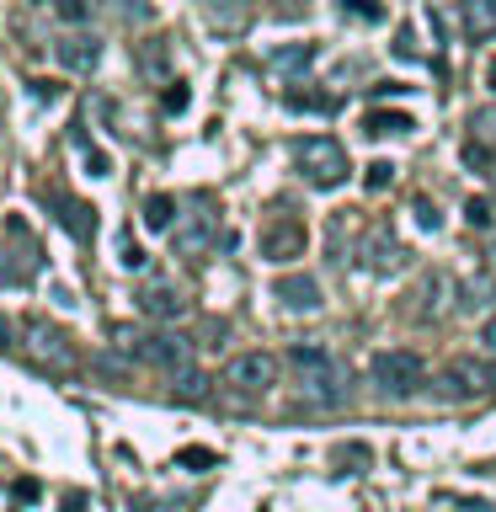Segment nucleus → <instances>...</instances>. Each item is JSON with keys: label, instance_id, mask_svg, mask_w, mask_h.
<instances>
[{"label": "nucleus", "instance_id": "20", "mask_svg": "<svg viewBox=\"0 0 496 512\" xmlns=\"http://www.w3.org/2000/svg\"><path fill=\"white\" fill-rule=\"evenodd\" d=\"M203 6L219 27H246L251 22V0H203Z\"/></svg>", "mask_w": 496, "mask_h": 512}, {"label": "nucleus", "instance_id": "17", "mask_svg": "<svg viewBox=\"0 0 496 512\" xmlns=\"http://www.w3.org/2000/svg\"><path fill=\"white\" fill-rule=\"evenodd\" d=\"M107 342L118 347V352H128V358H144V347H150V331H139L134 320H112Z\"/></svg>", "mask_w": 496, "mask_h": 512}, {"label": "nucleus", "instance_id": "24", "mask_svg": "<svg viewBox=\"0 0 496 512\" xmlns=\"http://www.w3.org/2000/svg\"><path fill=\"white\" fill-rule=\"evenodd\" d=\"M347 16H358V22H384V6L379 0H342Z\"/></svg>", "mask_w": 496, "mask_h": 512}, {"label": "nucleus", "instance_id": "6", "mask_svg": "<svg viewBox=\"0 0 496 512\" xmlns=\"http://www.w3.org/2000/svg\"><path fill=\"white\" fill-rule=\"evenodd\" d=\"M224 384H230L235 395H267L272 384H278V358H272V352H235V358L224 363Z\"/></svg>", "mask_w": 496, "mask_h": 512}, {"label": "nucleus", "instance_id": "28", "mask_svg": "<svg viewBox=\"0 0 496 512\" xmlns=\"http://www.w3.org/2000/svg\"><path fill=\"white\" fill-rule=\"evenodd\" d=\"M288 107H315V112H331L336 96H304V91H288Z\"/></svg>", "mask_w": 496, "mask_h": 512}, {"label": "nucleus", "instance_id": "19", "mask_svg": "<svg viewBox=\"0 0 496 512\" xmlns=\"http://www.w3.org/2000/svg\"><path fill=\"white\" fill-rule=\"evenodd\" d=\"M144 230H176V203L166 192H150V198H144Z\"/></svg>", "mask_w": 496, "mask_h": 512}, {"label": "nucleus", "instance_id": "18", "mask_svg": "<svg viewBox=\"0 0 496 512\" xmlns=\"http://www.w3.org/2000/svg\"><path fill=\"white\" fill-rule=\"evenodd\" d=\"M406 128H416L411 112H368V118H363V134H374V139H384V134H406Z\"/></svg>", "mask_w": 496, "mask_h": 512}, {"label": "nucleus", "instance_id": "35", "mask_svg": "<svg viewBox=\"0 0 496 512\" xmlns=\"http://www.w3.org/2000/svg\"><path fill=\"white\" fill-rule=\"evenodd\" d=\"M486 86H491V91H496V59H491V64H486Z\"/></svg>", "mask_w": 496, "mask_h": 512}, {"label": "nucleus", "instance_id": "21", "mask_svg": "<svg viewBox=\"0 0 496 512\" xmlns=\"http://www.w3.org/2000/svg\"><path fill=\"white\" fill-rule=\"evenodd\" d=\"M470 134H475V144L496 150V102H486V107H475V112H470Z\"/></svg>", "mask_w": 496, "mask_h": 512}, {"label": "nucleus", "instance_id": "15", "mask_svg": "<svg viewBox=\"0 0 496 512\" xmlns=\"http://www.w3.org/2000/svg\"><path fill=\"white\" fill-rule=\"evenodd\" d=\"M171 240H176V256H203L208 246H214V214L187 219L182 230H171Z\"/></svg>", "mask_w": 496, "mask_h": 512}, {"label": "nucleus", "instance_id": "8", "mask_svg": "<svg viewBox=\"0 0 496 512\" xmlns=\"http://www.w3.org/2000/svg\"><path fill=\"white\" fill-rule=\"evenodd\" d=\"M54 59H59V70H70V75H91L96 64H102V38L96 32H64V38L54 43Z\"/></svg>", "mask_w": 496, "mask_h": 512}, {"label": "nucleus", "instance_id": "27", "mask_svg": "<svg viewBox=\"0 0 496 512\" xmlns=\"http://www.w3.org/2000/svg\"><path fill=\"white\" fill-rule=\"evenodd\" d=\"M395 59H422V48H416V32H411V27L395 32Z\"/></svg>", "mask_w": 496, "mask_h": 512}, {"label": "nucleus", "instance_id": "33", "mask_svg": "<svg viewBox=\"0 0 496 512\" xmlns=\"http://www.w3.org/2000/svg\"><path fill=\"white\" fill-rule=\"evenodd\" d=\"M182 464H214V454H203V448H187Z\"/></svg>", "mask_w": 496, "mask_h": 512}, {"label": "nucleus", "instance_id": "11", "mask_svg": "<svg viewBox=\"0 0 496 512\" xmlns=\"http://www.w3.org/2000/svg\"><path fill=\"white\" fill-rule=\"evenodd\" d=\"M299 251H304V224L283 208V219H272L262 230V256L267 262H294Z\"/></svg>", "mask_w": 496, "mask_h": 512}, {"label": "nucleus", "instance_id": "2", "mask_svg": "<svg viewBox=\"0 0 496 512\" xmlns=\"http://www.w3.org/2000/svg\"><path fill=\"white\" fill-rule=\"evenodd\" d=\"M374 384L390 400H406L416 390H427V363H422V352H411V347H384L374 352Z\"/></svg>", "mask_w": 496, "mask_h": 512}, {"label": "nucleus", "instance_id": "1", "mask_svg": "<svg viewBox=\"0 0 496 512\" xmlns=\"http://www.w3.org/2000/svg\"><path fill=\"white\" fill-rule=\"evenodd\" d=\"M294 166L304 171V182H315V187H342L352 176V160L342 150V139H331V134L294 139Z\"/></svg>", "mask_w": 496, "mask_h": 512}, {"label": "nucleus", "instance_id": "29", "mask_svg": "<svg viewBox=\"0 0 496 512\" xmlns=\"http://www.w3.org/2000/svg\"><path fill=\"white\" fill-rule=\"evenodd\" d=\"M118 16L123 22H144V16H150V0H118Z\"/></svg>", "mask_w": 496, "mask_h": 512}, {"label": "nucleus", "instance_id": "13", "mask_svg": "<svg viewBox=\"0 0 496 512\" xmlns=\"http://www.w3.org/2000/svg\"><path fill=\"white\" fill-rule=\"evenodd\" d=\"M310 64H315V43H283V48H272V54H267V75H278L288 86V80L304 75Z\"/></svg>", "mask_w": 496, "mask_h": 512}, {"label": "nucleus", "instance_id": "14", "mask_svg": "<svg viewBox=\"0 0 496 512\" xmlns=\"http://www.w3.org/2000/svg\"><path fill=\"white\" fill-rule=\"evenodd\" d=\"M459 27L470 43L496 38V0H459Z\"/></svg>", "mask_w": 496, "mask_h": 512}, {"label": "nucleus", "instance_id": "23", "mask_svg": "<svg viewBox=\"0 0 496 512\" xmlns=\"http://www.w3.org/2000/svg\"><path fill=\"white\" fill-rule=\"evenodd\" d=\"M139 70L144 75H155V70H166V48H160V38H150L139 48Z\"/></svg>", "mask_w": 496, "mask_h": 512}, {"label": "nucleus", "instance_id": "9", "mask_svg": "<svg viewBox=\"0 0 496 512\" xmlns=\"http://www.w3.org/2000/svg\"><path fill=\"white\" fill-rule=\"evenodd\" d=\"M454 278L448 272H427L422 283H416V299H411V315L416 320H443L448 315V304H454Z\"/></svg>", "mask_w": 496, "mask_h": 512}, {"label": "nucleus", "instance_id": "36", "mask_svg": "<svg viewBox=\"0 0 496 512\" xmlns=\"http://www.w3.org/2000/svg\"><path fill=\"white\" fill-rule=\"evenodd\" d=\"M0 512H11V502H6V486H0Z\"/></svg>", "mask_w": 496, "mask_h": 512}, {"label": "nucleus", "instance_id": "25", "mask_svg": "<svg viewBox=\"0 0 496 512\" xmlns=\"http://www.w3.org/2000/svg\"><path fill=\"white\" fill-rule=\"evenodd\" d=\"M54 11H59L70 27H80V22L91 16V0H54Z\"/></svg>", "mask_w": 496, "mask_h": 512}, {"label": "nucleus", "instance_id": "10", "mask_svg": "<svg viewBox=\"0 0 496 512\" xmlns=\"http://www.w3.org/2000/svg\"><path fill=\"white\" fill-rule=\"evenodd\" d=\"M406 262H411V251L400 246L390 230H368L363 235V267L368 272H384V278H390V272H406Z\"/></svg>", "mask_w": 496, "mask_h": 512}, {"label": "nucleus", "instance_id": "7", "mask_svg": "<svg viewBox=\"0 0 496 512\" xmlns=\"http://www.w3.org/2000/svg\"><path fill=\"white\" fill-rule=\"evenodd\" d=\"M144 358H150L160 374H171V379H182V374L198 368V352H192V342H187V336H176V331H150Z\"/></svg>", "mask_w": 496, "mask_h": 512}, {"label": "nucleus", "instance_id": "4", "mask_svg": "<svg viewBox=\"0 0 496 512\" xmlns=\"http://www.w3.org/2000/svg\"><path fill=\"white\" fill-rule=\"evenodd\" d=\"M16 342H22V352L38 368H70L75 363V347H70V336H64L54 320H22V331H16Z\"/></svg>", "mask_w": 496, "mask_h": 512}, {"label": "nucleus", "instance_id": "34", "mask_svg": "<svg viewBox=\"0 0 496 512\" xmlns=\"http://www.w3.org/2000/svg\"><path fill=\"white\" fill-rule=\"evenodd\" d=\"M480 342H486V347H491V352H496V315H491V320H486V331H480Z\"/></svg>", "mask_w": 496, "mask_h": 512}, {"label": "nucleus", "instance_id": "5", "mask_svg": "<svg viewBox=\"0 0 496 512\" xmlns=\"http://www.w3.org/2000/svg\"><path fill=\"white\" fill-rule=\"evenodd\" d=\"M283 363L299 374V384L310 395H326V400H336V363H331V352L320 347V342H294L283 352Z\"/></svg>", "mask_w": 496, "mask_h": 512}, {"label": "nucleus", "instance_id": "32", "mask_svg": "<svg viewBox=\"0 0 496 512\" xmlns=\"http://www.w3.org/2000/svg\"><path fill=\"white\" fill-rule=\"evenodd\" d=\"M416 219H422V230H438V208H432L427 198H416Z\"/></svg>", "mask_w": 496, "mask_h": 512}, {"label": "nucleus", "instance_id": "3", "mask_svg": "<svg viewBox=\"0 0 496 512\" xmlns=\"http://www.w3.org/2000/svg\"><path fill=\"white\" fill-rule=\"evenodd\" d=\"M491 390H496V363H486V358H448L438 374L443 400H480Z\"/></svg>", "mask_w": 496, "mask_h": 512}, {"label": "nucleus", "instance_id": "30", "mask_svg": "<svg viewBox=\"0 0 496 512\" xmlns=\"http://www.w3.org/2000/svg\"><path fill=\"white\" fill-rule=\"evenodd\" d=\"M118 262H123L128 272H139V267H144V251L134 246V235H123V256H118Z\"/></svg>", "mask_w": 496, "mask_h": 512}, {"label": "nucleus", "instance_id": "37", "mask_svg": "<svg viewBox=\"0 0 496 512\" xmlns=\"http://www.w3.org/2000/svg\"><path fill=\"white\" fill-rule=\"evenodd\" d=\"M278 6H283V0H278Z\"/></svg>", "mask_w": 496, "mask_h": 512}, {"label": "nucleus", "instance_id": "12", "mask_svg": "<svg viewBox=\"0 0 496 512\" xmlns=\"http://www.w3.org/2000/svg\"><path fill=\"white\" fill-rule=\"evenodd\" d=\"M272 299H278L283 310H294V315H315L320 310V283L310 278V272H288V278L272 283Z\"/></svg>", "mask_w": 496, "mask_h": 512}, {"label": "nucleus", "instance_id": "31", "mask_svg": "<svg viewBox=\"0 0 496 512\" xmlns=\"http://www.w3.org/2000/svg\"><path fill=\"white\" fill-rule=\"evenodd\" d=\"M390 176H395L390 160H374V166H368V187H390Z\"/></svg>", "mask_w": 496, "mask_h": 512}, {"label": "nucleus", "instance_id": "22", "mask_svg": "<svg viewBox=\"0 0 496 512\" xmlns=\"http://www.w3.org/2000/svg\"><path fill=\"white\" fill-rule=\"evenodd\" d=\"M70 224H75V235H80V240H91V230H96L86 203H64V230H70Z\"/></svg>", "mask_w": 496, "mask_h": 512}, {"label": "nucleus", "instance_id": "16", "mask_svg": "<svg viewBox=\"0 0 496 512\" xmlns=\"http://www.w3.org/2000/svg\"><path fill=\"white\" fill-rule=\"evenodd\" d=\"M139 310H144V315H155V320H176V315L187 310V304H182V294H176V288L150 283V288H139Z\"/></svg>", "mask_w": 496, "mask_h": 512}, {"label": "nucleus", "instance_id": "26", "mask_svg": "<svg viewBox=\"0 0 496 512\" xmlns=\"http://www.w3.org/2000/svg\"><path fill=\"white\" fill-rule=\"evenodd\" d=\"M464 214H470L475 230H491V224H496V214H491V203H486V198H470V203H464Z\"/></svg>", "mask_w": 496, "mask_h": 512}]
</instances>
